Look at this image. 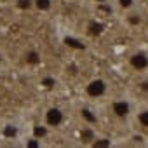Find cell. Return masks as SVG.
<instances>
[{
	"instance_id": "obj_1",
	"label": "cell",
	"mask_w": 148,
	"mask_h": 148,
	"mask_svg": "<svg viewBox=\"0 0 148 148\" xmlns=\"http://www.w3.org/2000/svg\"><path fill=\"white\" fill-rule=\"evenodd\" d=\"M64 119H66V115H64L63 108H59V106H49L44 113V124L49 129H59L64 124Z\"/></svg>"
},
{
	"instance_id": "obj_2",
	"label": "cell",
	"mask_w": 148,
	"mask_h": 148,
	"mask_svg": "<svg viewBox=\"0 0 148 148\" xmlns=\"http://www.w3.org/2000/svg\"><path fill=\"white\" fill-rule=\"evenodd\" d=\"M106 92H108V82L105 79H92L86 86V94L92 99L103 98V96H106Z\"/></svg>"
},
{
	"instance_id": "obj_3",
	"label": "cell",
	"mask_w": 148,
	"mask_h": 148,
	"mask_svg": "<svg viewBox=\"0 0 148 148\" xmlns=\"http://www.w3.org/2000/svg\"><path fill=\"white\" fill-rule=\"evenodd\" d=\"M110 112H112L117 119L125 120V119L131 117V113H132V106H131V103H129L127 99L120 98V99H113V101L110 103Z\"/></svg>"
},
{
	"instance_id": "obj_4",
	"label": "cell",
	"mask_w": 148,
	"mask_h": 148,
	"mask_svg": "<svg viewBox=\"0 0 148 148\" xmlns=\"http://www.w3.org/2000/svg\"><path fill=\"white\" fill-rule=\"evenodd\" d=\"M129 66L136 71L148 70V52L146 51H134L129 56Z\"/></svg>"
},
{
	"instance_id": "obj_5",
	"label": "cell",
	"mask_w": 148,
	"mask_h": 148,
	"mask_svg": "<svg viewBox=\"0 0 148 148\" xmlns=\"http://www.w3.org/2000/svg\"><path fill=\"white\" fill-rule=\"evenodd\" d=\"M80 117H82V120H84L87 125H96V124H98V113H96L92 108H89V106L80 108Z\"/></svg>"
},
{
	"instance_id": "obj_6",
	"label": "cell",
	"mask_w": 148,
	"mask_h": 148,
	"mask_svg": "<svg viewBox=\"0 0 148 148\" xmlns=\"http://www.w3.org/2000/svg\"><path fill=\"white\" fill-rule=\"evenodd\" d=\"M25 63L26 64H30V66H37V64H40L42 63V54L37 51V49H30V51H26L25 52Z\"/></svg>"
},
{
	"instance_id": "obj_7",
	"label": "cell",
	"mask_w": 148,
	"mask_h": 148,
	"mask_svg": "<svg viewBox=\"0 0 148 148\" xmlns=\"http://www.w3.org/2000/svg\"><path fill=\"white\" fill-rule=\"evenodd\" d=\"M94 139H96V132H94L92 125H87L86 124V127L80 129V141L82 143H92Z\"/></svg>"
},
{
	"instance_id": "obj_8",
	"label": "cell",
	"mask_w": 148,
	"mask_h": 148,
	"mask_svg": "<svg viewBox=\"0 0 148 148\" xmlns=\"http://www.w3.org/2000/svg\"><path fill=\"white\" fill-rule=\"evenodd\" d=\"M54 5V0H33V7L40 12H49Z\"/></svg>"
},
{
	"instance_id": "obj_9",
	"label": "cell",
	"mask_w": 148,
	"mask_h": 148,
	"mask_svg": "<svg viewBox=\"0 0 148 148\" xmlns=\"http://www.w3.org/2000/svg\"><path fill=\"white\" fill-rule=\"evenodd\" d=\"M18 125H14V124H5L4 127H2V134H4V138H7V139H16L18 138Z\"/></svg>"
},
{
	"instance_id": "obj_10",
	"label": "cell",
	"mask_w": 148,
	"mask_h": 148,
	"mask_svg": "<svg viewBox=\"0 0 148 148\" xmlns=\"http://www.w3.org/2000/svg\"><path fill=\"white\" fill-rule=\"evenodd\" d=\"M47 132H49V127H47L45 124H44V125H33V138H35V139L45 138Z\"/></svg>"
},
{
	"instance_id": "obj_11",
	"label": "cell",
	"mask_w": 148,
	"mask_h": 148,
	"mask_svg": "<svg viewBox=\"0 0 148 148\" xmlns=\"http://www.w3.org/2000/svg\"><path fill=\"white\" fill-rule=\"evenodd\" d=\"M138 122L143 129H148V108H143L138 112Z\"/></svg>"
},
{
	"instance_id": "obj_12",
	"label": "cell",
	"mask_w": 148,
	"mask_h": 148,
	"mask_svg": "<svg viewBox=\"0 0 148 148\" xmlns=\"http://www.w3.org/2000/svg\"><path fill=\"white\" fill-rule=\"evenodd\" d=\"M64 44L70 45V47H75V49H86V45L82 42H79L77 38H73V37H66L64 38Z\"/></svg>"
},
{
	"instance_id": "obj_13",
	"label": "cell",
	"mask_w": 148,
	"mask_h": 148,
	"mask_svg": "<svg viewBox=\"0 0 148 148\" xmlns=\"http://www.w3.org/2000/svg\"><path fill=\"white\" fill-rule=\"evenodd\" d=\"M16 5L21 11H30L33 7V0H16Z\"/></svg>"
},
{
	"instance_id": "obj_14",
	"label": "cell",
	"mask_w": 148,
	"mask_h": 148,
	"mask_svg": "<svg viewBox=\"0 0 148 148\" xmlns=\"http://www.w3.org/2000/svg\"><path fill=\"white\" fill-rule=\"evenodd\" d=\"M117 4H119V7H120V9L129 11V9H132V7H134L136 0H117Z\"/></svg>"
},
{
	"instance_id": "obj_15",
	"label": "cell",
	"mask_w": 148,
	"mask_h": 148,
	"mask_svg": "<svg viewBox=\"0 0 148 148\" xmlns=\"http://www.w3.org/2000/svg\"><path fill=\"white\" fill-rule=\"evenodd\" d=\"M138 87H139V91H141L143 94H146V96H148V79H143V80L138 84Z\"/></svg>"
},
{
	"instance_id": "obj_16",
	"label": "cell",
	"mask_w": 148,
	"mask_h": 148,
	"mask_svg": "<svg viewBox=\"0 0 148 148\" xmlns=\"http://www.w3.org/2000/svg\"><path fill=\"white\" fill-rule=\"evenodd\" d=\"M42 84H44L45 87H52V86H54V79H51V77H45V79L42 80Z\"/></svg>"
},
{
	"instance_id": "obj_17",
	"label": "cell",
	"mask_w": 148,
	"mask_h": 148,
	"mask_svg": "<svg viewBox=\"0 0 148 148\" xmlns=\"http://www.w3.org/2000/svg\"><path fill=\"white\" fill-rule=\"evenodd\" d=\"M129 23L131 25H139L141 23V18L139 16H129Z\"/></svg>"
},
{
	"instance_id": "obj_18",
	"label": "cell",
	"mask_w": 148,
	"mask_h": 148,
	"mask_svg": "<svg viewBox=\"0 0 148 148\" xmlns=\"http://www.w3.org/2000/svg\"><path fill=\"white\" fill-rule=\"evenodd\" d=\"M98 4H105V2H108V0H96Z\"/></svg>"
}]
</instances>
